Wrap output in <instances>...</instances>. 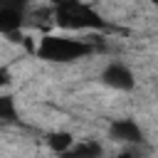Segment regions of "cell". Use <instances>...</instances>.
<instances>
[{"label":"cell","mask_w":158,"mask_h":158,"mask_svg":"<svg viewBox=\"0 0 158 158\" xmlns=\"http://www.w3.org/2000/svg\"><path fill=\"white\" fill-rule=\"evenodd\" d=\"M47 143H49V148H52V151H57V153H67V151L72 148L74 138H72L69 133L59 131V133H49V136H47Z\"/></svg>","instance_id":"obj_6"},{"label":"cell","mask_w":158,"mask_h":158,"mask_svg":"<svg viewBox=\"0 0 158 158\" xmlns=\"http://www.w3.org/2000/svg\"><path fill=\"white\" fill-rule=\"evenodd\" d=\"M49 2H52V5H57V2H64V0H49Z\"/></svg>","instance_id":"obj_11"},{"label":"cell","mask_w":158,"mask_h":158,"mask_svg":"<svg viewBox=\"0 0 158 158\" xmlns=\"http://www.w3.org/2000/svg\"><path fill=\"white\" fill-rule=\"evenodd\" d=\"M111 138L116 141H126V143H141L143 141V131L136 121L131 118H121V121H114L111 123Z\"/></svg>","instance_id":"obj_4"},{"label":"cell","mask_w":158,"mask_h":158,"mask_svg":"<svg viewBox=\"0 0 158 158\" xmlns=\"http://www.w3.org/2000/svg\"><path fill=\"white\" fill-rule=\"evenodd\" d=\"M101 79H104V84H109L114 89H121V91H128V89L136 86V79H133L131 69L126 64H118V62L106 64V69L101 72Z\"/></svg>","instance_id":"obj_3"},{"label":"cell","mask_w":158,"mask_h":158,"mask_svg":"<svg viewBox=\"0 0 158 158\" xmlns=\"http://www.w3.org/2000/svg\"><path fill=\"white\" fill-rule=\"evenodd\" d=\"M0 5H10V7H17V10H27V7H30V0H0Z\"/></svg>","instance_id":"obj_9"},{"label":"cell","mask_w":158,"mask_h":158,"mask_svg":"<svg viewBox=\"0 0 158 158\" xmlns=\"http://www.w3.org/2000/svg\"><path fill=\"white\" fill-rule=\"evenodd\" d=\"M0 121H17V109L12 96L0 94Z\"/></svg>","instance_id":"obj_7"},{"label":"cell","mask_w":158,"mask_h":158,"mask_svg":"<svg viewBox=\"0 0 158 158\" xmlns=\"http://www.w3.org/2000/svg\"><path fill=\"white\" fill-rule=\"evenodd\" d=\"M94 52V44L86 40H74V37H59V35H47L37 44V57L44 62H74Z\"/></svg>","instance_id":"obj_2"},{"label":"cell","mask_w":158,"mask_h":158,"mask_svg":"<svg viewBox=\"0 0 158 158\" xmlns=\"http://www.w3.org/2000/svg\"><path fill=\"white\" fill-rule=\"evenodd\" d=\"M54 25L64 30H109V22L86 2L81 0H64L57 2L52 10Z\"/></svg>","instance_id":"obj_1"},{"label":"cell","mask_w":158,"mask_h":158,"mask_svg":"<svg viewBox=\"0 0 158 158\" xmlns=\"http://www.w3.org/2000/svg\"><path fill=\"white\" fill-rule=\"evenodd\" d=\"M67 153H72V156H101V146L96 143V141H84V143H79V146H74V148H69Z\"/></svg>","instance_id":"obj_8"},{"label":"cell","mask_w":158,"mask_h":158,"mask_svg":"<svg viewBox=\"0 0 158 158\" xmlns=\"http://www.w3.org/2000/svg\"><path fill=\"white\" fill-rule=\"evenodd\" d=\"M12 81V77H10V72L5 69V67H0V86H7Z\"/></svg>","instance_id":"obj_10"},{"label":"cell","mask_w":158,"mask_h":158,"mask_svg":"<svg viewBox=\"0 0 158 158\" xmlns=\"http://www.w3.org/2000/svg\"><path fill=\"white\" fill-rule=\"evenodd\" d=\"M25 25V10L0 5V35H15Z\"/></svg>","instance_id":"obj_5"}]
</instances>
